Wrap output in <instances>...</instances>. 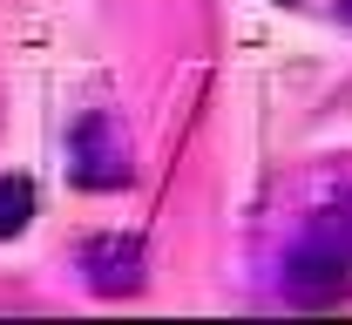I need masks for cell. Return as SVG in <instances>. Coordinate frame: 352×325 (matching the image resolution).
<instances>
[{
    "label": "cell",
    "mask_w": 352,
    "mask_h": 325,
    "mask_svg": "<svg viewBox=\"0 0 352 325\" xmlns=\"http://www.w3.org/2000/svg\"><path fill=\"white\" fill-rule=\"evenodd\" d=\"M346 284H352V265L339 251L311 244V237L292 251V265H285V298H292V305H339Z\"/></svg>",
    "instance_id": "obj_3"
},
{
    "label": "cell",
    "mask_w": 352,
    "mask_h": 325,
    "mask_svg": "<svg viewBox=\"0 0 352 325\" xmlns=\"http://www.w3.org/2000/svg\"><path fill=\"white\" fill-rule=\"evenodd\" d=\"M311 244H325V251H339V258L352 265V197H346V203H332V210H325V217L311 224Z\"/></svg>",
    "instance_id": "obj_5"
},
{
    "label": "cell",
    "mask_w": 352,
    "mask_h": 325,
    "mask_svg": "<svg viewBox=\"0 0 352 325\" xmlns=\"http://www.w3.org/2000/svg\"><path fill=\"white\" fill-rule=\"evenodd\" d=\"M28 224H34V183L28 177H0V244L21 237Z\"/></svg>",
    "instance_id": "obj_4"
},
{
    "label": "cell",
    "mask_w": 352,
    "mask_h": 325,
    "mask_svg": "<svg viewBox=\"0 0 352 325\" xmlns=\"http://www.w3.org/2000/svg\"><path fill=\"white\" fill-rule=\"evenodd\" d=\"M68 156H75V183H88V190L129 183V142H122V122L102 115V109H88L82 122H75Z\"/></svg>",
    "instance_id": "obj_1"
},
{
    "label": "cell",
    "mask_w": 352,
    "mask_h": 325,
    "mask_svg": "<svg viewBox=\"0 0 352 325\" xmlns=\"http://www.w3.org/2000/svg\"><path fill=\"white\" fill-rule=\"evenodd\" d=\"M82 271H88V291H102V298L142 291V237H135V231L88 237V244H82Z\"/></svg>",
    "instance_id": "obj_2"
},
{
    "label": "cell",
    "mask_w": 352,
    "mask_h": 325,
    "mask_svg": "<svg viewBox=\"0 0 352 325\" xmlns=\"http://www.w3.org/2000/svg\"><path fill=\"white\" fill-rule=\"evenodd\" d=\"M339 14H346V21H352V0H339Z\"/></svg>",
    "instance_id": "obj_6"
}]
</instances>
